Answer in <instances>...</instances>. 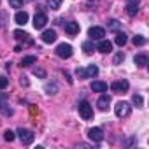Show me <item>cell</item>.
Instances as JSON below:
<instances>
[{
    "mask_svg": "<svg viewBox=\"0 0 149 149\" xmlns=\"http://www.w3.org/2000/svg\"><path fill=\"white\" fill-rule=\"evenodd\" d=\"M126 40H128V35H126V33H123V32H118V33H116V37H114V42H116L119 47H123V46L126 44Z\"/></svg>",
    "mask_w": 149,
    "mask_h": 149,
    "instance_id": "obj_18",
    "label": "cell"
},
{
    "mask_svg": "<svg viewBox=\"0 0 149 149\" xmlns=\"http://www.w3.org/2000/svg\"><path fill=\"white\" fill-rule=\"evenodd\" d=\"M14 21H16L18 25H25V23L28 21V14H26L25 11H19V13H16V16H14Z\"/></svg>",
    "mask_w": 149,
    "mask_h": 149,
    "instance_id": "obj_19",
    "label": "cell"
},
{
    "mask_svg": "<svg viewBox=\"0 0 149 149\" xmlns=\"http://www.w3.org/2000/svg\"><path fill=\"white\" fill-rule=\"evenodd\" d=\"M88 139L90 140H93V142H102L104 140V132H102V128H90L88 130Z\"/></svg>",
    "mask_w": 149,
    "mask_h": 149,
    "instance_id": "obj_8",
    "label": "cell"
},
{
    "mask_svg": "<svg viewBox=\"0 0 149 149\" xmlns=\"http://www.w3.org/2000/svg\"><path fill=\"white\" fill-rule=\"evenodd\" d=\"M46 23H47V16H46L44 13H37L35 18H33V26H35V30H42V28L46 26Z\"/></svg>",
    "mask_w": 149,
    "mask_h": 149,
    "instance_id": "obj_9",
    "label": "cell"
},
{
    "mask_svg": "<svg viewBox=\"0 0 149 149\" xmlns=\"http://www.w3.org/2000/svg\"><path fill=\"white\" fill-rule=\"evenodd\" d=\"M33 76L44 79V77H46V70H42V68H35V70H33Z\"/></svg>",
    "mask_w": 149,
    "mask_h": 149,
    "instance_id": "obj_33",
    "label": "cell"
},
{
    "mask_svg": "<svg viewBox=\"0 0 149 149\" xmlns=\"http://www.w3.org/2000/svg\"><path fill=\"white\" fill-rule=\"evenodd\" d=\"M132 102H133V105H135V107H139V109H140V107H142V104H144V100H142V97H140V95H133V97H132Z\"/></svg>",
    "mask_w": 149,
    "mask_h": 149,
    "instance_id": "obj_26",
    "label": "cell"
},
{
    "mask_svg": "<svg viewBox=\"0 0 149 149\" xmlns=\"http://www.w3.org/2000/svg\"><path fill=\"white\" fill-rule=\"evenodd\" d=\"M137 13H139V2H130V0H128V4H126V14L130 18H133Z\"/></svg>",
    "mask_w": 149,
    "mask_h": 149,
    "instance_id": "obj_16",
    "label": "cell"
},
{
    "mask_svg": "<svg viewBox=\"0 0 149 149\" xmlns=\"http://www.w3.org/2000/svg\"><path fill=\"white\" fill-rule=\"evenodd\" d=\"M77 111H79V116H81L83 119H91V118H93V107H91L90 102H86V100L79 102Z\"/></svg>",
    "mask_w": 149,
    "mask_h": 149,
    "instance_id": "obj_1",
    "label": "cell"
},
{
    "mask_svg": "<svg viewBox=\"0 0 149 149\" xmlns=\"http://www.w3.org/2000/svg\"><path fill=\"white\" fill-rule=\"evenodd\" d=\"M9 86V79L4 77V76H0V90H6Z\"/></svg>",
    "mask_w": 149,
    "mask_h": 149,
    "instance_id": "obj_32",
    "label": "cell"
},
{
    "mask_svg": "<svg viewBox=\"0 0 149 149\" xmlns=\"http://www.w3.org/2000/svg\"><path fill=\"white\" fill-rule=\"evenodd\" d=\"M76 76L81 77V79H86V74H84V68H77L76 70Z\"/></svg>",
    "mask_w": 149,
    "mask_h": 149,
    "instance_id": "obj_34",
    "label": "cell"
},
{
    "mask_svg": "<svg viewBox=\"0 0 149 149\" xmlns=\"http://www.w3.org/2000/svg\"><path fill=\"white\" fill-rule=\"evenodd\" d=\"M123 60H125V54H123V53H118V54L114 56L112 63H114V65H119V63H123Z\"/></svg>",
    "mask_w": 149,
    "mask_h": 149,
    "instance_id": "obj_31",
    "label": "cell"
},
{
    "mask_svg": "<svg viewBox=\"0 0 149 149\" xmlns=\"http://www.w3.org/2000/svg\"><path fill=\"white\" fill-rule=\"evenodd\" d=\"M35 61H37V58L32 54V56H25V58L21 60V63H19V65H21V67H30V65H33Z\"/></svg>",
    "mask_w": 149,
    "mask_h": 149,
    "instance_id": "obj_22",
    "label": "cell"
},
{
    "mask_svg": "<svg viewBox=\"0 0 149 149\" xmlns=\"http://www.w3.org/2000/svg\"><path fill=\"white\" fill-rule=\"evenodd\" d=\"M132 42H133V46H144L147 40H146V37H144V35H135V37L132 39Z\"/></svg>",
    "mask_w": 149,
    "mask_h": 149,
    "instance_id": "obj_24",
    "label": "cell"
},
{
    "mask_svg": "<svg viewBox=\"0 0 149 149\" xmlns=\"http://www.w3.org/2000/svg\"><path fill=\"white\" fill-rule=\"evenodd\" d=\"M88 35H90L91 40H100V39L105 37V30H104L102 26H91V28L88 30Z\"/></svg>",
    "mask_w": 149,
    "mask_h": 149,
    "instance_id": "obj_6",
    "label": "cell"
},
{
    "mask_svg": "<svg viewBox=\"0 0 149 149\" xmlns=\"http://www.w3.org/2000/svg\"><path fill=\"white\" fill-rule=\"evenodd\" d=\"M19 83L23 84V86H28V81H26V77L23 76V77H19Z\"/></svg>",
    "mask_w": 149,
    "mask_h": 149,
    "instance_id": "obj_35",
    "label": "cell"
},
{
    "mask_svg": "<svg viewBox=\"0 0 149 149\" xmlns=\"http://www.w3.org/2000/svg\"><path fill=\"white\" fill-rule=\"evenodd\" d=\"M14 37L19 42H25V46H33V39L26 32H23V30H14Z\"/></svg>",
    "mask_w": 149,
    "mask_h": 149,
    "instance_id": "obj_7",
    "label": "cell"
},
{
    "mask_svg": "<svg viewBox=\"0 0 149 149\" xmlns=\"http://www.w3.org/2000/svg\"><path fill=\"white\" fill-rule=\"evenodd\" d=\"M7 97L2 93V95H0V112H2L4 116H13V109L7 105V104H4V100H6Z\"/></svg>",
    "mask_w": 149,
    "mask_h": 149,
    "instance_id": "obj_12",
    "label": "cell"
},
{
    "mask_svg": "<svg viewBox=\"0 0 149 149\" xmlns=\"http://www.w3.org/2000/svg\"><path fill=\"white\" fill-rule=\"evenodd\" d=\"M109 105H111V97H109V95H102V97L98 98V102H97V107H98L100 111H107Z\"/></svg>",
    "mask_w": 149,
    "mask_h": 149,
    "instance_id": "obj_11",
    "label": "cell"
},
{
    "mask_svg": "<svg viewBox=\"0 0 149 149\" xmlns=\"http://www.w3.org/2000/svg\"><path fill=\"white\" fill-rule=\"evenodd\" d=\"M135 144H137V137H135V135H132L130 139H126V140L123 142L125 147H132V146H135Z\"/></svg>",
    "mask_w": 149,
    "mask_h": 149,
    "instance_id": "obj_28",
    "label": "cell"
},
{
    "mask_svg": "<svg viewBox=\"0 0 149 149\" xmlns=\"http://www.w3.org/2000/svg\"><path fill=\"white\" fill-rule=\"evenodd\" d=\"M44 90H46V93H47V95H54V93H58V86H56V83L46 84V86H44Z\"/></svg>",
    "mask_w": 149,
    "mask_h": 149,
    "instance_id": "obj_23",
    "label": "cell"
},
{
    "mask_svg": "<svg viewBox=\"0 0 149 149\" xmlns=\"http://www.w3.org/2000/svg\"><path fill=\"white\" fill-rule=\"evenodd\" d=\"M100 53H111L112 51V42H109V40H105V39H100V42H98V47H97Z\"/></svg>",
    "mask_w": 149,
    "mask_h": 149,
    "instance_id": "obj_14",
    "label": "cell"
},
{
    "mask_svg": "<svg viewBox=\"0 0 149 149\" xmlns=\"http://www.w3.org/2000/svg\"><path fill=\"white\" fill-rule=\"evenodd\" d=\"M128 88H130V83H128L126 79H121V81H116V83L111 84V90H112L114 93H126Z\"/></svg>",
    "mask_w": 149,
    "mask_h": 149,
    "instance_id": "obj_5",
    "label": "cell"
},
{
    "mask_svg": "<svg viewBox=\"0 0 149 149\" xmlns=\"http://www.w3.org/2000/svg\"><path fill=\"white\" fill-rule=\"evenodd\" d=\"M114 112H116L118 118H128L130 112H132V107H130L128 102H118L116 107H114Z\"/></svg>",
    "mask_w": 149,
    "mask_h": 149,
    "instance_id": "obj_3",
    "label": "cell"
},
{
    "mask_svg": "<svg viewBox=\"0 0 149 149\" xmlns=\"http://www.w3.org/2000/svg\"><path fill=\"white\" fill-rule=\"evenodd\" d=\"M107 83H104V81H93L91 83V90L95 91V93H104V91H107Z\"/></svg>",
    "mask_w": 149,
    "mask_h": 149,
    "instance_id": "obj_15",
    "label": "cell"
},
{
    "mask_svg": "<svg viewBox=\"0 0 149 149\" xmlns=\"http://www.w3.org/2000/svg\"><path fill=\"white\" fill-rule=\"evenodd\" d=\"M23 4H25V0H9V6L13 9H21Z\"/></svg>",
    "mask_w": 149,
    "mask_h": 149,
    "instance_id": "obj_25",
    "label": "cell"
},
{
    "mask_svg": "<svg viewBox=\"0 0 149 149\" xmlns=\"http://www.w3.org/2000/svg\"><path fill=\"white\" fill-rule=\"evenodd\" d=\"M133 61H135V65H139V67H146V65L149 63V58H147V54H144V53H139V54H135Z\"/></svg>",
    "mask_w": 149,
    "mask_h": 149,
    "instance_id": "obj_17",
    "label": "cell"
},
{
    "mask_svg": "<svg viewBox=\"0 0 149 149\" xmlns=\"http://www.w3.org/2000/svg\"><path fill=\"white\" fill-rule=\"evenodd\" d=\"M61 2H63V0H47V4H49L51 9H58L61 6Z\"/></svg>",
    "mask_w": 149,
    "mask_h": 149,
    "instance_id": "obj_30",
    "label": "cell"
},
{
    "mask_svg": "<svg viewBox=\"0 0 149 149\" xmlns=\"http://www.w3.org/2000/svg\"><path fill=\"white\" fill-rule=\"evenodd\" d=\"M40 37H42V42H46V44H53V42L56 40V32H54V30H44Z\"/></svg>",
    "mask_w": 149,
    "mask_h": 149,
    "instance_id": "obj_10",
    "label": "cell"
},
{
    "mask_svg": "<svg viewBox=\"0 0 149 149\" xmlns=\"http://www.w3.org/2000/svg\"><path fill=\"white\" fill-rule=\"evenodd\" d=\"M4 139H6L7 142H13V140L16 139V133L11 132V130H6V132H4Z\"/></svg>",
    "mask_w": 149,
    "mask_h": 149,
    "instance_id": "obj_27",
    "label": "cell"
},
{
    "mask_svg": "<svg viewBox=\"0 0 149 149\" xmlns=\"http://www.w3.org/2000/svg\"><path fill=\"white\" fill-rule=\"evenodd\" d=\"M16 133H18V137H19V140H21L23 146H30L33 142V139H35L33 132L32 130H26V128H18Z\"/></svg>",
    "mask_w": 149,
    "mask_h": 149,
    "instance_id": "obj_2",
    "label": "cell"
},
{
    "mask_svg": "<svg viewBox=\"0 0 149 149\" xmlns=\"http://www.w3.org/2000/svg\"><path fill=\"white\" fill-rule=\"evenodd\" d=\"M83 49H84V53L86 54H91L93 51H95V44H93V40L90 39V40H86L84 44H83Z\"/></svg>",
    "mask_w": 149,
    "mask_h": 149,
    "instance_id": "obj_21",
    "label": "cell"
},
{
    "mask_svg": "<svg viewBox=\"0 0 149 149\" xmlns=\"http://www.w3.org/2000/svg\"><path fill=\"white\" fill-rule=\"evenodd\" d=\"M56 54L60 56V58H70L72 54H74V49H72V46L70 44H58V47H56Z\"/></svg>",
    "mask_w": 149,
    "mask_h": 149,
    "instance_id": "obj_4",
    "label": "cell"
},
{
    "mask_svg": "<svg viewBox=\"0 0 149 149\" xmlns=\"http://www.w3.org/2000/svg\"><path fill=\"white\" fill-rule=\"evenodd\" d=\"M65 32H67L68 35H76V33H79V23H76V21H68V23H65Z\"/></svg>",
    "mask_w": 149,
    "mask_h": 149,
    "instance_id": "obj_13",
    "label": "cell"
},
{
    "mask_svg": "<svg viewBox=\"0 0 149 149\" xmlns=\"http://www.w3.org/2000/svg\"><path fill=\"white\" fill-rule=\"evenodd\" d=\"M84 74H86V77H95V76H98V67L97 65H90V67L84 68Z\"/></svg>",
    "mask_w": 149,
    "mask_h": 149,
    "instance_id": "obj_20",
    "label": "cell"
},
{
    "mask_svg": "<svg viewBox=\"0 0 149 149\" xmlns=\"http://www.w3.org/2000/svg\"><path fill=\"white\" fill-rule=\"evenodd\" d=\"M119 26H121V23H119L118 19H111V21H109V25H107V28H109V30H118Z\"/></svg>",
    "mask_w": 149,
    "mask_h": 149,
    "instance_id": "obj_29",
    "label": "cell"
}]
</instances>
